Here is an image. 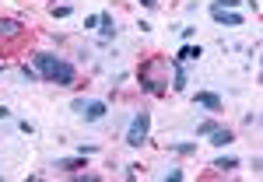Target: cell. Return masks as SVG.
Instances as JSON below:
<instances>
[{"instance_id": "1", "label": "cell", "mask_w": 263, "mask_h": 182, "mask_svg": "<svg viewBox=\"0 0 263 182\" xmlns=\"http://www.w3.org/2000/svg\"><path fill=\"white\" fill-rule=\"evenodd\" d=\"M32 60H35V70H39L42 81L57 84V88H74V84H78L74 63H67L63 56H57V53H35Z\"/></svg>"}, {"instance_id": "2", "label": "cell", "mask_w": 263, "mask_h": 182, "mask_svg": "<svg viewBox=\"0 0 263 182\" xmlns=\"http://www.w3.org/2000/svg\"><path fill=\"white\" fill-rule=\"evenodd\" d=\"M168 60H147L141 63V70H137V77H141V91H147V95H165L168 91V81L165 77H158V70H162Z\"/></svg>"}, {"instance_id": "3", "label": "cell", "mask_w": 263, "mask_h": 182, "mask_svg": "<svg viewBox=\"0 0 263 182\" xmlns=\"http://www.w3.org/2000/svg\"><path fill=\"white\" fill-rule=\"evenodd\" d=\"M70 109H74L84 123H102V119H105V112H109V105H105L102 98H74V102H70Z\"/></svg>"}, {"instance_id": "4", "label": "cell", "mask_w": 263, "mask_h": 182, "mask_svg": "<svg viewBox=\"0 0 263 182\" xmlns=\"http://www.w3.org/2000/svg\"><path fill=\"white\" fill-rule=\"evenodd\" d=\"M147 133H151V112H137L134 123H130V130H126V144L141 147V144H147Z\"/></svg>"}, {"instance_id": "5", "label": "cell", "mask_w": 263, "mask_h": 182, "mask_svg": "<svg viewBox=\"0 0 263 182\" xmlns=\"http://www.w3.org/2000/svg\"><path fill=\"white\" fill-rule=\"evenodd\" d=\"M193 102H197V105H200V109H207V112H221V95H214V91H197V95H193Z\"/></svg>"}, {"instance_id": "6", "label": "cell", "mask_w": 263, "mask_h": 182, "mask_svg": "<svg viewBox=\"0 0 263 182\" xmlns=\"http://www.w3.org/2000/svg\"><path fill=\"white\" fill-rule=\"evenodd\" d=\"M211 18L218 21V25H228V28H242L246 25V18L239 11H211Z\"/></svg>"}, {"instance_id": "7", "label": "cell", "mask_w": 263, "mask_h": 182, "mask_svg": "<svg viewBox=\"0 0 263 182\" xmlns=\"http://www.w3.org/2000/svg\"><path fill=\"white\" fill-rule=\"evenodd\" d=\"M168 67H172V91H186V84H190L186 67H182L179 60H168Z\"/></svg>"}, {"instance_id": "8", "label": "cell", "mask_w": 263, "mask_h": 182, "mask_svg": "<svg viewBox=\"0 0 263 182\" xmlns=\"http://www.w3.org/2000/svg\"><path fill=\"white\" fill-rule=\"evenodd\" d=\"M21 32H25V25H21V21H14V18H0V42H4V39H18Z\"/></svg>"}, {"instance_id": "9", "label": "cell", "mask_w": 263, "mask_h": 182, "mask_svg": "<svg viewBox=\"0 0 263 182\" xmlns=\"http://www.w3.org/2000/svg\"><path fill=\"white\" fill-rule=\"evenodd\" d=\"M99 35H102V42H109L112 35H116V21H112L109 11H102V14H99Z\"/></svg>"}, {"instance_id": "10", "label": "cell", "mask_w": 263, "mask_h": 182, "mask_svg": "<svg viewBox=\"0 0 263 182\" xmlns=\"http://www.w3.org/2000/svg\"><path fill=\"white\" fill-rule=\"evenodd\" d=\"M207 137H211V144H214V147H228V144L235 140V133H232L228 126H214V130H211Z\"/></svg>"}, {"instance_id": "11", "label": "cell", "mask_w": 263, "mask_h": 182, "mask_svg": "<svg viewBox=\"0 0 263 182\" xmlns=\"http://www.w3.org/2000/svg\"><path fill=\"white\" fill-rule=\"evenodd\" d=\"M84 161H88L84 154H78V158H57V161H53V168H60V172H70V175H74L78 168H84Z\"/></svg>"}, {"instance_id": "12", "label": "cell", "mask_w": 263, "mask_h": 182, "mask_svg": "<svg viewBox=\"0 0 263 182\" xmlns=\"http://www.w3.org/2000/svg\"><path fill=\"white\" fill-rule=\"evenodd\" d=\"M200 56H203V49H200V46H190V42H186V46H182V49L176 53V56H172V60L190 63V60H200Z\"/></svg>"}, {"instance_id": "13", "label": "cell", "mask_w": 263, "mask_h": 182, "mask_svg": "<svg viewBox=\"0 0 263 182\" xmlns=\"http://www.w3.org/2000/svg\"><path fill=\"white\" fill-rule=\"evenodd\" d=\"M165 147H168V151H176V154H197V144H193V140H179V144L168 140Z\"/></svg>"}, {"instance_id": "14", "label": "cell", "mask_w": 263, "mask_h": 182, "mask_svg": "<svg viewBox=\"0 0 263 182\" xmlns=\"http://www.w3.org/2000/svg\"><path fill=\"white\" fill-rule=\"evenodd\" d=\"M211 168H214V172H235V168H239V158H218V161L211 165Z\"/></svg>"}, {"instance_id": "15", "label": "cell", "mask_w": 263, "mask_h": 182, "mask_svg": "<svg viewBox=\"0 0 263 182\" xmlns=\"http://www.w3.org/2000/svg\"><path fill=\"white\" fill-rule=\"evenodd\" d=\"M239 4H242V0H214V4H211V11H235Z\"/></svg>"}, {"instance_id": "16", "label": "cell", "mask_w": 263, "mask_h": 182, "mask_svg": "<svg viewBox=\"0 0 263 182\" xmlns=\"http://www.w3.org/2000/svg\"><path fill=\"white\" fill-rule=\"evenodd\" d=\"M214 126H221V123H218V119H203L200 126H197V137H207V133L214 130Z\"/></svg>"}, {"instance_id": "17", "label": "cell", "mask_w": 263, "mask_h": 182, "mask_svg": "<svg viewBox=\"0 0 263 182\" xmlns=\"http://www.w3.org/2000/svg\"><path fill=\"white\" fill-rule=\"evenodd\" d=\"M21 74H25V77H28V81H39V70H35V67H28V63H25V67H21Z\"/></svg>"}, {"instance_id": "18", "label": "cell", "mask_w": 263, "mask_h": 182, "mask_svg": "<svg viewBox=\"0 0 263 182\" xmlns=\"http://www.w3.org/2000/svg\"><path fill=\"white\" fill-rule=\"evenodd\" d=\"M70 14V4H60V7H53V18H67Z\"/></svg>"}, {"instance_id": "19", "label": "cell", "mask_w": 263, "mask_h": 182, "mask_svg": "<svg viewBox=\"0 0 263 182\" xmlns=\"http://www.w3.org/2000/svg\"><path fill=\"white\" fill-rule=\"evenodd\" d=\"M168 182H182V168H168V175H165Z\"/></svg>"}, {"instance_id": "20", "label": "cell", "mask_w": 263, "mask_h": 182, "mask_svg": "<svg viewBox=\"0 0 263 182\" xmlns=\"http://www.w3.org/2000/svg\"><path fill=\"white\" fill-rule=\"evenodd\" d=\"M84 28H99V14H88L84 18Z\"/></svg>"}, {"instance_id": "21", "label": "cell", "mask_w": 263, "mask_h": 182, "mask_svg": "<svg viewBox=\"0 0 263 182\" xmlns=\"http://www.w3.org/2000/svg\"><path fill=\"white\" fill-rule=\"evenodd\" d=\"M0 119H11V109L7 105H0Z\"/></svg>"}, {"instance_id": "22", "label": "cell", "mask_w": 263, "mask_h": 182, "mask_svg": "<svg viewBox=\"0 0 263 182\" xmlns=\"http://www.w3.org/2000/svg\"><path fill=\"white\" fill-rule=\"evenodd\" d=\"M141 7H147V11H151V7H158V0H141Z\"/></svg>"}, {"instance_id": "23", "label": "cell", "mask_w": 263, "mask_h": 182, "mask_svg": "<svg viewBox=\"0 0 263 182\" xmlns=\"http://www.w3.org/2000/svg\"><path fill=\"white\" fill-rule=\"evenodd\" d=\"M0 70H4V63H0Z\"/></svg>"}]
</instances>
